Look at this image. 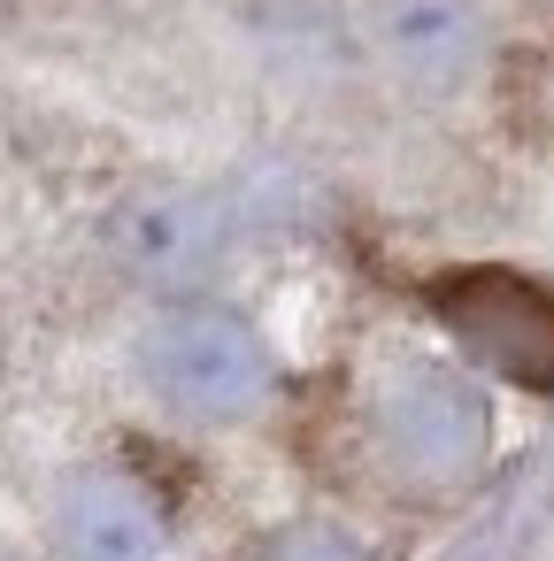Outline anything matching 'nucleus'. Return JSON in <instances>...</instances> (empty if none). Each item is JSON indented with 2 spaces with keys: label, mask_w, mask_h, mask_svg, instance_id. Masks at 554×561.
I'll use <instances>...</instances> for the list:
<instances>
[{
  "label": "nucleus",
  "mask_w": 554,
  "mask_h": 561,
  "mask_svg": "<svg viewBox=\"0 0 554 561\" xmlns=\"http://www.w3.org/2000/svg\"><path fill=\"white\" fill-rule=\"evenodd\" d=\"M431 308L500 377H516L531 392H554V293L546 285H531L516 270H462L431 293Z\"/></svg>",
  "instance_id": "obj_2"
},
{
  "label": "nucleus",
  "mask_w": 554,
  "mask_h": 561,
  "mask_svg": "<svg viewBox=\"0 0 554 561\" xmlns=\"http://www.w3.org/2000/svg\"><path fill=\"white\" fill-rule=\"evenodd\" d=\"M139 377L185 423H247L278 392V362H270L262 331L231 308H208V300H185V308L147 323Z\"/></svg>",
  "instance_id": "obj_1"
},
{
  "label": "nucleus",
  "mask_w": 554,
  "mask_h": 561,
  "mask_svg": "<svg viewBox=\"0 0 554 561\" xmlns=\"http://www.w3.org/2000/svg\"><path fill=\"white\" fill-rule=\"evenodd\" d=\"M224 247V216L193 193H139L116 216V254L147 277V285H193Z\"/></svg>",
  "instance_id": "obj_5"
},
{
  "label": "nucleus",
  "mask_w": 554,
  "mask_h": 561,
  "mask_svg": "<svg viewBox=\"0 0 554 561\" xmlns=\"http://www.w3.org/2000/svg\"><path fill=\"white\" fill-rule=\"evenodd\" d=\"M55 538H63L70 561H162L170 523H162V500L132 469L93 461V469L63 477V492H55Z\"/></svg>",
  "instance_id": "obj_4"
},
{
  "label": "nucleus",
  "mask_w": 554,
  "mask_h": 561,
  "mask_svg": "<svg viewBox=\"0 0 554 561\" xmlns=\"http://www.w3.org/2000/svg\"><path fill=\"white\" fill-rule=\"evenodd\" d=\"M262 561H354V546H347L339 530H316V523H301V530L270 538V553H262Z\"/></svg>",
  "instance_id": "obj_6"
},
{
  "label": "nucleus",
  "mask_w": 554,
  "mask_h": 561,
  "mask_svg": "<svg viewBox=\"0 0 554 561\" xmlns=\"http://www.w3.org/2000/svg\"><path fill=\"white\" fill-rule=\"evenodd\" d=\"M362 39L400 85L446 93L477 62L485 16H477V0H362Z\"/></svg>",
  "instance_id": "obj_3"
}]
</instances>
